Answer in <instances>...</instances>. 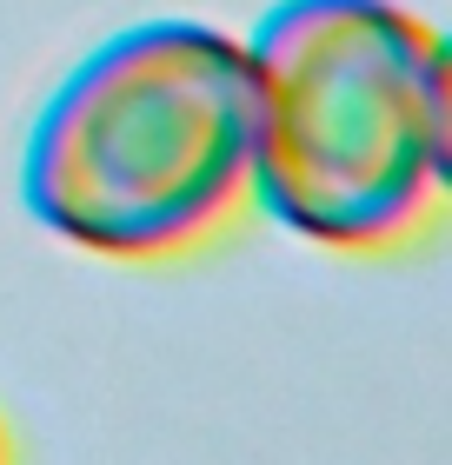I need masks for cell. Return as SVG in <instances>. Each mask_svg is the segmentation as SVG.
I'll return each mask as SVG.
<instances>
[{
  "mask_svg": "<svg viewBox=\"0 0 452 465\" xmlns=\"http://www.w3.org/2000/svg\"><path fill=\"white\" fill-rule=\"evenodd\" d=\"M253 67L206 20H140L47 94L20 153L27 213L80 252L160 260L246 200Z\"/></svg>",
  "mask_w": 452,
  "mask_h": 465,
  "instance_id": "6da1fadb",
  "label": "cell"
},
{
  "mask_svg": "<svg viewBox=\"0 0 452 465\" xmlns=\"http://www.w3.org/2000/svg\"><path fill=\"white\" fill-rule=\"evenodd\" d=\"M0 465H7V439H0Z\"/></svg>",
  "mask_w": 452,
  "mask_h": 465,
  "instance_id": "3957f363",
  "label": "cell"
},
{
  "mask_svg": "<svg viewBox=\"0 0 452 465\" xmlns=\"http://www.w3.org/2000/svg\"><path fill=\"white\" fill-rule=\"evenodd\" d=\"M246 193L313 246L406 240L446 193V60L399 0H273L246 34Z\"/></svg>",
  "mask_w": 452,
  "mask_h": 465,
  "instance_id": "7a4b0ae2",
  "label": "cell"
}]
</instances>
